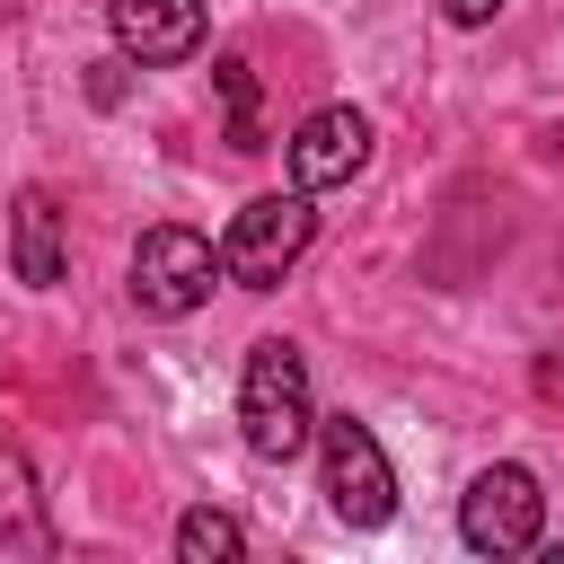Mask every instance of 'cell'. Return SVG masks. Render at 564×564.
I'll return each instance as SVG.
<instances>
[{
  "label": "cell",
  "mask_w": 564,
  "mask_h": 564,
  "mask_svg": "<svg viewBox=\"0 0 564 564\" xmlns=\"http://www.w3.org/2000/svg\"><path fill=\"white\" fill-rule=\"evenodd\" d=\"M317 467H326V502H335V520L379 529V520L397 511V467H388V449H379L370 423L326 414V423H317Z\"/></svg>",
  "instance_id": "4"
},
{
  "label": "cell",
  "mask_w": 564,
  "mask_h": 564,
  "mask_svg": "<svg viewBox=\"0 0 564 564\" xmlns=\"http://www.w3.org/2000/svg\"><path fill=\"white\" fill-rule=\"evenodd\" d=\"M441 18H449V26H494L502 0H441Z\"/></svg>",
  "instance_id": "12"
},
{
  "label": "cell",
  "mask_w": 564,
  "mask_h": 564,
  "mask_svg": "<svg viewBox=\"0 0 564 564\" xmlns=\"http://www.w3.org/2000/svg\"><path fill=\"white\" fill-rule=\"evenodd\" d=\"M26 494H35L26 458H18V449H0V520H18V511H26Z\"/></svg>",
  "instance_id": "11"
},
{
  "label": "cell",
  "mask_w": 564,
  "mask_h": 564,
  "mask_svg": "<svg viewBox=\"0 0 564 564\" xmlns=\"http://www.w3.org/2000/svg\"><path fill=\"white\" fill-rule=\"evenodd\" d=\"M538 529H546V494H538V476L511 467V458L485 467V476L458 494V538H467L476 555H529Z\"/></svg>",
  "instance_id": "5"
},
{
  "label": "cell",
  "mask_w": 564,
  "mask_h": 564,
  "mask_svg": "<svg viewBox=\"0 0 564 564\" xmlns=\"http://www.w3.org/2000/svg\"><path fill=\"white\" fill-rule=\"evenodd\" d=\"M106 26H115V53L150 70L203 53V0H106Z\"/></svg>",
  "instance_id": "7"
},
{
  "label": "cell",
  "mask_w": 564,
  "mask_h": 564,
  "mask_svg": "<svg viewBox=\"0 0 564 564\" xmlns=\"http://www.w3.org/2000/svg\"><path fill=\"white\" fill-rule=\"evenodd\" d=\"M9 264H18L26 291H53V282H62V203H53L44 185H26V194L9 203Z\"/></svg>",
  "instance_id": "8"
},
{
  "label": "cell",
  "mask_w": 564,
  "mask_h": 564,
  "mask_svg": "<svg viewBox=\"0 0 564 564\" xmlns=\"http://www.w3.org/2000/svg\"><path fill=\"white\" fill-rule=\"evenodd\" d=\"M308 238H317V212H308V194L291 185V194H256L247 212H229V229H220V282H238V291H273L300 256H308Z\"/></svg>",
  "instance_id": "2"
},
{
  "label": "cell",
  "mask_w": 564,
  "mask_h": 564,
  "mask_svg": "<svg viewBox=\"0 0 564 564\" xmlns=\"http://www.w3.org/2000/svg\"><path fill=\"white\" fill-rule=\"evenodd\" d=\"M538 397H555V405H564V344L538 361Z\"/></svg>",
  "instance_id": "14"
},
{
  "label": "cell",
  "mask_w": 564,
  "mask_h": 564,
  "mask_svg": "<svg viewBox=\"0 0 564 564\" xmlns=\"http://www.w3.org/2000/svg\"><path fill=\"white\" fill-rule=\"evenodd\" d=\"M212 282H220V256L203 229H176V220L141 229V247H132V308L141 317H194L212 300Z\"/></svg>",
  "instance_id": "3"
},
{
  "label": "cell",
  "mask_w": 564,
  "mask_h": 564,
  "mask_svg": "<svg viewBox=\"0 0 564 564\" xmlns=\"http://www.w3.org/2000/svg\"><path fill=\"white\" fill-rule=\"evenodd\" d=\"M238 555H247V529H238L229 511L194 502V511L176 520V564H238Z\"/></svg>",
  "instance_id": "9"
},
{
  "label": "cell",
  "mask_w": 564,
  "mask_h": 564,
  "mask_svg": "<svg viewBox=\"0 0 564 564\" xmlns=\"http://www.w3.org/2000/svg\"><path fill=\"white\" fill-rule=\"evenodd\" d=\"M361 167H370V115H361V106H317V115L291 132V185H300V194L352 185Z\"/></svg>",
  "instance_id": "6"
},
{
  "label": "cell",
  "mask_w": 564,
  "mask_h": 564,
  "mask_svg": "<svg viewBox=\"0 0 564 564\" xmlns=\"http://www.w3.org/2000/svg\"><path fill=\"white\" fill-rule=\"evenodd\" d=\"M212 79H220V97H229V150H264V132H256V70L229 53Z\"/></svg>",
  "instance_id": "10"
},
{
  "label": "cell",
  "mask_w": 564,
  "mask_h": 564,
  "mask_svg": "<svg viewBox=\"0 0 564 564\" xmlns=\"http://www.w3.org/2000/svg\"><path fill=\"white\" fill-rule=\"evenodd\" d=\"M88 97L115 106V97H123V62H97V70H88Z\"/></svg>",
  "instance_id": "13"
},
{
  "label": "cell",
  "mask_w": 564,
  "mask_h": 564,
  "mask_svg": "<svg viewBox=\"0 0 564 564\" xmlns=\"http://www.w3.org/2000/svg\"><path fill=\"white\" fill-rule=\"evenodd\" d=\"M238 432L256 458L291 467L308 441H317V405H308V352L291 335H264L238 370Z\"/></svg>",
  "instance_id": "1"
},
{
  "label": "cell",
  "mask_w": 564,
  "mask_h": 564,
  "mask_svg": "<svg viewBox=\"0 0 564 564\" xmlns=\"http://www.w3.org/2000/svg\"><path fill=\"white\" fill-rule=\"evenodd\" d=\"M0 18H18V0H0Z\"/></svg>",
  "instance_id": "15"
}]
</instances>
